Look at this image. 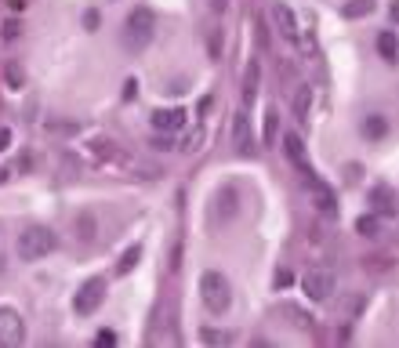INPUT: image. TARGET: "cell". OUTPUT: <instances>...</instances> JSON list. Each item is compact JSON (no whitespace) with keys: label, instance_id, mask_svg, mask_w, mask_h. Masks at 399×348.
I'll use <instances>...</instances> for the list:
<instances>
[{"label":"cell","instance_id":"6da1fadb","mask_svg":"<svg viewBox=\"0 0 399 348\" xmlns=\"http://www.w3.org/2000/svg\"><path fill=\"white\" fill-rule=\"evenodd\" d=\"M55 247H58V236L44 225H33L19 236V257L22 262H41V257H47Z\"/></svg>","mask_w":399,"mask_h":348},{"label":"cell","instance_id":"7a4b0ae2","mask_svg":"<svg viewBox=\"0 0 399 348\" xmlns=\"http://www.w3.org/2000/svg\"><path fill=\"white\" fill-rule=\"evenodd\" d=\"M200 301L211 308L214 316H222L229 301H233V290H229V279L222 272H203L200 276Z\"/></svg>","mask_w":399,"mask_h":348},{"label":"cell","instance_id":"3957f363","mask_svg":"<svg viewBox=\"0 0 399 348\" xmlns=\"http://www.w3.org/2000/svg\"><path fill=\"white\" fill-rule=\"evenodd\" d=\"M334 287H338V279H334L330 268H308L301 276V290H305L308 301H330Z\"/></svg>","mask_w":399,"mask_h":348},{"label":"cell","instance_id":"277c9868","mask_svg":"<svg viewBox=\"0 0 399 348\" xmlns=\"http://www.w3.org/2000/svg\"><path fill=\"white\" fill-rule=\"evenodd\" d=\"M283 156H287V163L298 171L305 182L312 178L316 171H312V163H308V149H305V141H301V135H294V131H287L283 135Z\"/></svg>","mask_w":399,"mask_h":348},{"label":"cell","instance_id":"5b68a950","mask_svg":"<svg viewBox=\"0 0 399 348\" xmlns=\"http://www.w3.org/2000/svg\"><path fill=\"white\" fill-rule=\"evenodd\" d=\"M269 19H273L276 33L283 36L287 44H301V25H298V15L287 8V4H273L269 8Z\"/></svg>","mask_w":399,"mask_h":348},{"label":"cell","instance_id":"8992f818","mask_svg":"<svg viewBox=\"0 0 399 348\" xmlns=\"http://www.w3.org/2000/svg\"><path fill=\"white\" fill-rule=\"evenodd\" d=\"M102 301H106V279L95 276V279H87L84 287H80V294L73 298V308H76L80 316H91Z\"/></svg>","mask_w":399,"mask_h":348},{"label":"cell","instance_id":"52a82bcc","mask_svg":"<svg viewBox=\"0 0 399 348\" xmlns=\"http://www.w3.org/2000/svg\"><path fill=\"white\" fill-rule=\"evenodd\" d=\"M25 323L15 308H0V345H22Z\"/></svg>","mask_w":399,"mask_h":348},{"label":"cell","instance_id":"ba28073f","mask_svg":"<svg viewBox=\"0 0 399 348\" xmlns=\"http://www.w3.org/2000/svg\"><path fill=\"white\" fill-rule=\"evenodd\" d=\"M229 138H233V149H240V152H251V149H254L247 113H236V116H233V124H229Z\"/></svg>","mask_w":399,"mask_h":348},{"label":"cell","instance_id":"9c48e42d","mask_svg":"<svg viewBox=\"0 0 399 348\" xmlns=\"http://www.w3.org/2000/svg\"><path fill=\"white\" fill-rule=\"evenodd\" d=\"M308 189H312V200H316V207L323 211L327 218H330V214H338V196H334V192H330V185H327V182H319V178L312 174V178H308Z\"/></svg>","mask_w":399,"mask_h":348},{"label":"cell","instance_id":"30bf717a","mask_svg":"<svg viewBox=\"0 0 399 348\" xmlns=\"http://www.w3.org/2000/svg\"><path fill=\"white\" fill-rule=\"evenodd\" d=\"M152 127H157V131H167V135H178L185 127V109H160V113H152Z\"/></svg>","mask_w":399,"mask_h":348},{"label":"cell","instance_id":"8fae6325","mask_svg":"<svg viewBox=\"0 0 399 348\" xmlns=\"http://www.w3.org/2000/svg\"><path fill=\"white\" fill-rule=\"evenodd\" d=\"M308 109H312V87L308 84H298L290 91V113H294V120L305 124L308 120Z\"/></svg>","mask_w":399,"mask_h":348},{"label":"cell","instance_id":"7c38bea8","mask_svg":"<svg viewBox=\"0 0 399 348\" xmlns=\"http://www.w3.org/2000/svg\"><path fill=\"white\" fill-rule=\"evenodd\" d=\"M378 51H381V58H385V62H396V58H399V40H396V33H392V30L378 33Z\"/></svg>","mask_w":399,"mask_h":348},{"label":"cell","instance_id":"4fadbf2b","mask_svg":"<svg viewBox=\"0 0 399 348\" xmlns=\"http://www.w3.org/2000/svg\"><path fill=\"white\" fill-rule=\"evenodd\" d=\"M258 84H262V69H258V62H251L247 73H243V102H251V98H254Z\"/></svg>","mask_w":399,"mask_h":348},{"label":"cell","instance_id":"5bb4252c","mask_svg":"<svg viewBox=\"0 0 399 348\" xmlns=\"http://www.w3.org/2000/svg\"><path fill=\"white\" fill-rule=\"evenodd\" d=\"M370 11H374V0H349V4L341 8V15L345 19H363Z\"/></svg>","mask_w":399,"mask_h":348},{"label":"cell","instance_id":"9a60e30c","mask_svg":"<svg viewBox=\"0 0 399 348\" xmlns=\"http://www.w3.org/2000/svg\"><path fill=\"white\" fill-rule=\"evenodd\" d=\"M141 262V243H135V247H127L124 251V257H120V265H117V272L120 276H127V272H131V268Z\"/></svg>","mask_w":399,"mask_h":348},{"label":"cell","instance_id":"2e32d148","mask_svg":"<svg viewBox=\"0 0 399 348\" xmlns=\"http://www.w3.org/2000/svg\"><path fill=\"white\" fill-rule=\"evenodd\" d=\"M385 131H389L385 116H367V120H363V135L367 138H385Z\"/></svg>","mask_w":399,"mask_h":348},{"label":"cell","instance_id":"e0dca14e","mask_svg":"<svg viewBox=\"0 0 399 348\" xmlns=\"http://www.w3.org/2000/svg\"><path fill=\"white\" fill-rule=\"evenodd\" d=\"M370 203H378L381 214H392V192L389 189H374L370 192Z\"/></svg>","mask_w":399,"mask_h":348},{"label":"cell","instance_id":"ac0fdd59","mask_svg":"<svg viewBox=\"0 0 399 348\" xmlns=\"http://www.w3.org/2000/svg\"><path fill=\"white\" fill-rule=\"evenodd\" d=\"M356 229L363 232V236H378V232H381V222H378L374 214H367V218H359V222H356Z\"/></svg>","mask_w":399,"mask_h":348},{"label":"cell","instance_id":"d6986e66","mask_svg":"<svg viewBox=\"0 0 399 348\" xmlns=\"http://www.w3.org/2000/svg\"><path fill=\"white\" fill-rule=\"evenodd\" d=\"M276 120H280L276 109H269L265 113V146H273V138H276Z\"/></svg>","mask_w":399,"mask_h":348},{"label":"cell","instance_id":"ffe728a7","mask_svg":"<svg viewBox=\"0 0 399 348\" xmlns=\"http://www.w3.org/2000/svg\"><path fill=\"white\" fill-rule=\"evenodd\" d=\"M120 338H117V334H113V330H98V338H95V345H102V348H106V345H117Z\"/></svg>","mask_w":399,"mask_h":348},{"label":"cell","instance_id":"44dd1931","mask_svg":"<svg viewBox=\"0 0 399 348\" xmlns=\"http://www.w3.org/2000/svg\"><path fill=\"white\" fill-rule=\"evenodd\" d=\"M276 287H280V290L290 287V272H287V268H280V272H276Z\"/></svg>","mask_w":399,"mask_h":348},{"label":"cell","instance_id":"7402d4cb","mask_svg":"<svg viewBox=\"0 0 399 348\" xmlns=\"http://www.w3.org/2000/svg\"><path fill=\"white\" fill-rule=\"evenodd\" d=\"M11 146V127H0V152Z\"/></svg>","mask_w":399,"mask_h":348},{"label":"cell","instance_id":"603a6c76","mask_svg":"<svg viewBox=\"0 0 399 348\" xmlns=\"http://www.w3.org/2000/svg\"><path fill=\"white\" fill-rule=\"evenodd\" d=\"M392 19L399 22V0H396V4H392Z\"/></svg>","mask_w":399,"mask_h":348}]
</instances>
